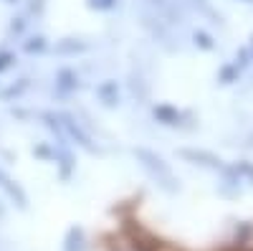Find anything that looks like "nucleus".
Instances as JSON below:
<instances>
[{"label":"nucleus","mask_w":253,"mask_h":251,"mask_svg":"<svg viewBox=\"0 0 253 251\" xmlns=\"http://www.w3.org/2000/svg\"><path fill=\"white\" fill-rule=\"evenodd\" d=\"M134 155L142 160V165L152 173V178H155L162 188H167V191H175V175H172L170 167L165 165V160H162V157H157L155 152H150L147 148H137V150H134Z\"/></svg>","instance_id":"1"},{"label":"nucleus","mask_w":253,"mask_h":251,"mask_svg":"<svg viewBox=\"0 0 253 251\" xmlns=\"http://www.w3.org/2000/svg\"><path fill=\"white\" fill-rule=\"evenodd\" d=\"M58 119H61V124H63V130L69 132V137H74V140H76V142L81 145V148H86V150H91V152H94L91 137H89L86 132L81 130V124H79V122H76V119H74L71 114H61Z\"/></svg>","instance_id":"2"},{"label":"nucleus","mask_w":253,"mask_h":251,"mask_svg":"<svg viewBox=\"0 0 253 251\" xmlns=\"http://www.w3.org/2000/svg\"><path fill=\"white\" fill-rule=\"evenodd\" d=\"M79 89V76L71 69H61L56 74V94L58 97H71Z\"/></svg>","instance_id":"3"},{"label":"nucleus","mask_w":253,"mask_h":251,"mask_svg":"<svg viewBox=\"0 0 253 251\" xmlns=\"http://www.w3.org/2000/svg\"><path fill=\"white\" fill-rule=\"evenodd\" d=\"M180 155L187 157V160H195V165L200 162V165H208V167H215V170H220V173H225L230 178V170H225V167L220 165V160L215 155H210V152H203V150H180Z\"/></svg>","instance_id":"4"},{"label":"nucleus","mask_w":253,"mask_h":251,"mask_svg":"<svg viewBox=\"0 0 253 251\" xmlns=\"http://www.w3.org/2000/svg\"><path fill=\"white\" fill-rule=\"evenodd\" d=\"M96 97H99V101L104 104V107H117V104H119V87H117V81H112V79L101 81L96 87Z\"/></svg>","instance_id":"5"},{"label":"nucleus","mask_w":253,"mask_h":251,"mask_svg":"<svg viewBox=\"0 0 253 251\" xmlns=\"http://www.w3.org/2000/svg\"><path fill=\"white\" fill-rule=\"evenodd\" d=\"M152 114H155V119H157V122L170 124V127H175V124H180V122H182V112H180V109H175V107H170V104H157V107L152 109Z\"/></svg>","instance_id":"6"},{"label":"nucleus","mask_w":253,"mask_h":251,"mask_svg":"<svg viewBox=\"0 0 253 251\" xmlns=\"http://www.w3.org/2000/svg\"><path fill=\"white\" fill-rule=\"evenodd\" d=\"M0 188H3V191H5L10 198H15L20 208H26V193L20 191V185H18V183H13V180H10V175H8V173H3V170H0Z\"/></svg>","instance_id":"7"},{"label":"nucleus","mask_w":253,"mask_h":251,"mask_svg":"<svg viewBox=\"0 0 253 251\" xmlns=\"http://www.w3.org/2000/svg\"><path fill=\"white\" fill-rule=\"evenodd\" d=\"M23 49H26L28 53H41V51H46V38H43V36H36V38L28 41Z\"/></svg>","instance_id":"8"},{"label":"nucleus","mask_w":253,"mask_h":251,"mask_svg":"<svg viewBox=\"0 0 253 251\" xmlns=\"http://www.w3.org/2000/svg\"><path fill=\"white\" fill-rule=\"evenodd\" d=\"M238 74H241L238 64H236V66H225V69L220 71V81H223V84H233V81L238 79Z\"/></svg>","instance_id":"9"},{"label":"nucleus","mask_w":253,"mask_h":251,"mask_svg":"<svg viewBox=\"0 0 253 251\" xmlns=\"http://www.w3.org/2000/svg\"><path fill=\"white\" fill-rule=\"evenodd\" d=\"M195 44H198L200 49H205V51H210V49H215V44H213V38H210L208 33H203V31H195Z\"/></svg>","instance_id":"10"},{"label":"nucleus","mask_w":253,"mask_h":251,"mask_svg":"<svg viewBox=\"0 0 253 251\" xmlns=\"http://www.w3.org/2000/svg\"><path fill=\"white\" fill-rule=\"evenodd\" d=\"M89 5L91 8H99V10H109L117 5V0H89Z\"/></svg>","instance_id":"11"},{"label":"nucleus","mask_w":253,"mask_h":251,"mask_svg":"<svg viewBox=\"0 0 253 251\" xmlns=\"http://www.w3.org/2000/svg\"><path fill=\"white\" fill-rule=\"evenodd\" d=\"M13 61H15V56H13L10 51H0V71H5Z\"/></svg>","instance_id":"12"},{"label":"nucleus","mask_w":253,"mask_h":251,"mask_svg":"<svg viewBox=\"0 0 253 251\" xmlns=\"http://www.w3.org/2000/svg\"><path fill=\"white\" fill-rule=\"evenodd\" d=\"M236 173L253 180V165H251V162H241V165H236Z\"/></svg>","instance_id":"13"},{"label":"nucleus","mask_w":253,"mask_h":251,"mask_svg":"<svg viewBox=\"0 0 253 251\" xmlns=\"http://www.w3.org/2000/svg\"><path fill=\"white\" fill-rule=\"evenodd\" d=\"M23 89H26V81H20V84H18V87H10L8 92H3V99H8L10 94H15V97H18V94H20V92H23Z\"/></svg>","instance_id":"14"},{"label":"nucleus","mask_w":253,"mask_h":251,"mask_svg":"<svg viewBox=\"0 0 253 251\" xmlns=\"http://www.w3.org/2000/svg\"><path fill=\"white\" fill-rule=\"evenodd\" d=\"M5 3H18V0H5Z\"/></svg>","instance_id":"15"},{"label":"nucleus","mask_w":253,"mask_h":251,"mask_svg":"<svg viewBox=\"0 0 253 251\" xmlns=\"http://www.w3.org/2000/svg\"><path fill=\"white\" fill-rule=\"evenodd\" d=\"M0 213H3V211H0Z\"/></svg>","instance_id":"16"}]
</instances>
